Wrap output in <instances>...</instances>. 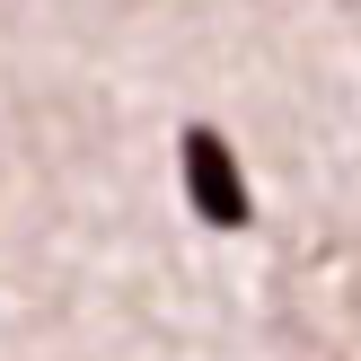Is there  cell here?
Segmentation results:
<instances>
[{
	"label": "cell",
	"instance_id": "6da1fadb",
	"mask_svg": "<svg viewBox=\"0 0 361 361\" xmlns=\"http://www.w3.org/2000/svg\"><path fill=\"white\" fill-rule=\"evenodd\" d=\"M185 194L212 229H247V176H238V159H229V141L212 123L185 133Z\"/></svg>",
	"mask_w": 361,
	"mask_h": 361
}]
</instances>
